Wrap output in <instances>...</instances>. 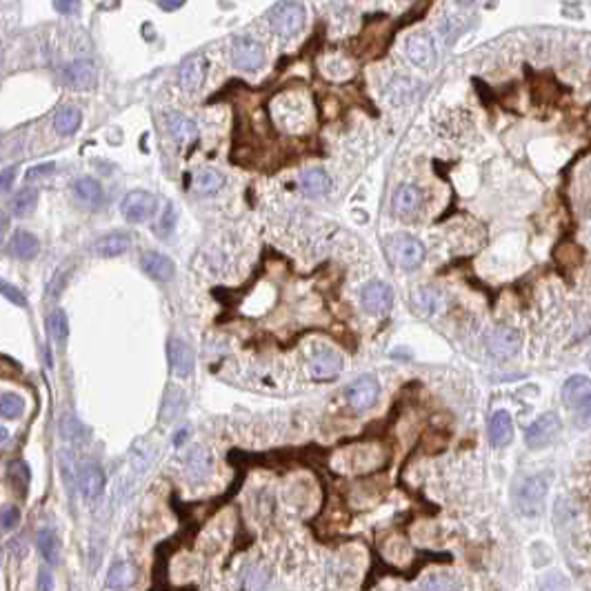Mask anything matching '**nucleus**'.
I'll return each mask as SVG.
<instances>
[{
  "label": "nucleus",
  "instance_id": "obj_1",
  "mask_svg": "<svg viewBox=\"0 0 591 591\" xmlns=\"http://www.w3.org/2000/svg\"><path fill=\"white\" fill-rule=\"evenodd\" d=\"M387 251H389V256H392V260L405 272L418 270L427 253L420 240L409 234H394L387 240Z\"/></svg>",
  "mask_w": 591,
  "mask_h": 591
},
{
  "label": "nucleus",
  "instance_id": "obj_2",
  "mask_svg": "<svg viewBox=\"0 0 591 591\" xmlns=\"http://www.w3.org/2000/svg\"><path fill=\"white\" fill-rule=\"evenodd\" d=\"M270 25L272 32L280 38H296L305 27V7L300 3H293V0H287V3H280L270 16Z\"/></svg>",
  "mask_w": 591,
  "mask_h": 591
},
{
  "label": "nucleus",
  "instance_id": "obj_3",
  "mask_svg": "<svg viewBox=\"0 0 591 591\" xmlns=\"http://www.w3.org/2000/svg\"><path fill=\"white\" fill-rule=\"evenodd\" d=\"M267 60L265 47L260 43H256L253 38H236L232 45V62L236 69L240 72H260L263 65Z\"/></svg>",
  "mask_w": 591,
  "mask_h": 591
},
{
  "label": "nucleus",
  "instance_id": "obj_4",
  "mask_svg": "<svg viewBox=\"0 0 591 591\" xmlns=\"http://www.w3.org/2000/svg\"><path fill=\"white\" fill-rule=\"evenodd\" d=\"M405 56L420 69H434V65L438 60V49L432 34L427 32H416L405 40Z\"/></svg>",
  "mask_w": 591,
  "mask_h": 591
},
{
  "label": "nucleus",
  "instance_id": "obj_5",
  "mask_svg": "<svg viewBox=\"0 0 591 591\" xmlns=\"http://www.w3.org/2000/svg\"><path fill=\"white\" fill-rule=\"evenodd\" d=\"M158 207V200L154 194L150 192H131L125 196L123 205H120V211H123V216L127 223L131 225H140L145 220H150L154 216V211Z\"/></svg>",
  "mask_w": 591,
  "mask_h": 591
},
{
  "label": "nucleus",
  "instance_id": "obj_6",
  "mask_svg": "<svg viewBox=\"0 0 591 591\" xmlns=\"http://www.w3.org/2000/svg\"><path fill=\"white\" fill-rule=\"evenodd\" d=\"M560 432V418L556 413H543L536 418L525 432V442L529 449H543L552 442Z\"/></svg>",
  "mask_w": 591,
  "mask_h": 591
},
{
  "label": "nucleus",
  "instance_id": "obj_7",
  "mask_svg": "<svg viewBox=\"0 0 591 591\" xmlns=\"http://www.w3.org/2000/svg\"><path fill=\"white\" fill-rule=\"evenodd\" d=\"M380 396V385L373 376H362L347 387V400L356 411H367L376 405Z\"/></svg>",
  "mask_w": 591,
  "mask_h": 591
},
{
  "label": "nucleus",
  "instance_id": "obj_8",
  "mask_svg": "<svg viewBox=\"0 0 591 591\" xmlns=\"http://www.w3.org/2000/svg\"><path fill=\"white\" fill-rule=\"evenodd\" d=\"M547 489H549V482H547L545 476L527 478L520 485V489H518V509H520V512L522 514L540 512L543 500H545V496H547Z\"/></svg>",
  "mask_w": 591,
  "mask_h": 591
},
{
  "label": "nucleus",
  "instance_id": "obj_9",
  "mask_svg": "<svg viewBox=\"0 0 591 591\" xmlns=\"http://www.w3.org/2000/svg\"><path fill=\"white\" fill-rule=\"evenodd\" d=\"M360 303L365 307V312L380 316L385 312L392 309L394 303V291L387 283H380V280H373V283L365 285L360 291Z\"/></svg>",
  "mask_w": 591,
  "mask_h": 591
},
{
  "label": "nucleus",
  "instance_id": "obj_10",
  "mask_svg": "<svg viewBox=\"0 0 591 591\" xmlns=\"http://www.w3.org/2000/svg\"><path fill=\"white\" fill-rule=\"evenodd\" d=\"M343 371V358L340 354L331 352V349H322L314 354L309 360V376L314 380H331Z\"/></svg>",
  "mask_w": 591,
  "mask_h": 591
},
{
  "label": "nucleus",
  "instance_id": "obj_11",
  "mask_svg": "<svg viewBox=\"0 0 591 591\" xmlns=\"http://www.w3.org/2000/svg\"><path fill=\"white\" fill-rule=\"evenodd\" d=\"M487 349L496 358H512L520 349V336L516 329L498 327L487 336Z\"/></svg>",
  "mask_w": 591,
  "mask_h": 591
},
{
  "label": "nucleus",
  "instance_id": "obj_12",
  "mask_svg": "<svg viewBox=\"0 0 591 591\" xmlns=\"http://www.w3.org/2000/svg\"><path fill=\"white\" fill-rule=\"evenodd\" d=\"M205 76H207V60L203 56H190L180 65V72H178L180 89L187 93L198 91L205 83Z\"/></svg>",
  "mask_w": 591,
  "mask_h": 591
},
{
  "label": "nucleus",
  "instance_id": "obj_13",
  "mask_svg": "<svg viewBox=\"0 0 591 591\" xmlns=\"http://www.w3.org/2000/svg\"><path fill=\"white\" fill-rule=\"evenodd\" d=\"M423 203V192L418 190L416 185H400L396 194H394V200H392V207H394V213L398 218H411L416 211H418Z\"/></svg>",
  "mask_w": 591,
  "mask_h": 591
},
{
  "label": "nucleus",
  "instance_id": "obj_14",
  "mask_svg": "<svg viewBox=\"0 0 591 591\" xmlns=\"http://www.w3.org/2000/svg\"><path fill=\"white\" fill-rule=\"evenodd\" d=\"M169 360H171V369L178 378H190L194 373V352L185 340L173 338L169 343Z\"/></svg>",
  "mask_w": 591,
  "mask_h": 591
},
{
  "label": "nucleus",
  "instance_id": "obj_15",
  "mask_svg": "<svg viewBox=\"0 0 591 591\" xmlns=\"http://www.w3.org/2000/svg\"><path fill=\"white\" fill-rule=\"evenodd\" d=\"M140 265L147 276H152L154 280H160V283H167V280L173 278V272H176V267L173 263L165 256V253H158V251H147L142 253Z\"/></svg>",
  "mask_w": 591,
  "mask_h": 591
},
{
  "label": "nucleus",
  "instance_id": "obj_16",
  "mask_svg": "<svg viewBox=\"0 0 591 591\" xmlns=\"http://www.w3.org/2000/svg\"><path fill=\"white\" fill-rule=\"evenodd\" d=\"M167 129L171 133V138L178 145H192L198 138V127L192 118H187L180 112L167 114Z\"/></svg>",
  "mask_w": 591,
  "mask_h": 591
},
{
  "label": "nucleus",
  "instance_id": "obj_17",
  "mask_svg": "<svg viewBox=\"0 0 591 591\" xmlns=\"http://www.w3.org/2000/svg\"><path fill=\"white\" fill-rule=\"evenodd\" d=\"M225 187V176L218 169L203 167L192 176V190L198 196H213Z\"/></svg>",
  "mask_w": 591,
  "mask_h": 591
},
{
  "label": "nucleus",
  "instance_id": "obj_18",
  "mask_svg": "<svg viewBox=\"0 0 591 591\" xmlns=\"http://www.w3.org/2000/svg\"><path fill=\"white\" fill-rule=\"evenodd\" d=\"M514 438V423L507 411H496L489 420V442L493 447H507Z\"/></svg>",
  "mask_w": 591,
  "mask_h": 591
},
{
  "label": "nucleus",
  "instance_id": "obj_19",
  "mask_svg": "<svg viewBox=\"0 0 591 591\" xmlns=\"http://www.w3.org/2000/svg\"><path fill=\"white\" fill-rule=\"evenodd\" d=\"M589 394H591V380L587 376H571V378L562 385V402H565L567 407L578 409L589 398Z\"/></svg>",
  "mask_w": 591,
  "mask_h": 591
},
{
  "label": "nucleus",
  "instance_id": "obj_20",
  "mask_svg": "<svg viewBox=\"0 0 591 591\" xmlns=\"http://www.w3.org/2000/svg\"><path fill=\"white\" fill-rule=\"evenodd\" d=\"M78 485H80V491H83L85 498H98L100 491L105 489V474H102V469L98 465H85L83 469H80V474H78Z\"/></svg>",
  "mask_w": 591,
  "mask_h": 591
},
{
  "label": "nucleus",
  "instance_id": "obj_21",
  "mask_svg": "<svg viewBox=\"0 0 591 591\" xmlns=\"http://www.w3.org/2000/svg\"><path fill=\"white\" fill-rule=\"evenodd\" d=\"M67 83H69L74 89H91L93 83H96V69H93V65L85 58L74 60L69 67H67Z\"/></svg>",
  "mask_w": 591,
  "mask_h": 591
},
{
  "label": "nucleus",
  "instance_id": "obj_22",
  "mask_svg": "<svg viewBox=\"0 0 591 591\" xmlns=\"http://www.w3.org/2000/svg\"><path fill=\"white\" fill-rule=\"evenodd\" d=\"M7 251L11 253L13 258H20V260H32L38 256L40 251V243L38 238L29 232H16L9 238V245Z\"/></svg>",
  "mask_w": 591,
  "mask_h": 591
},
{
  "label": "nucleus",
  "instance_id": "obj_23",
  "mask_svg": "<svg viewBox=\"0 0 591 591\" xmlns=\"http://www.w3.org/2000/svg\"><path fill=\"white\" fill-rule=\"evenodd\" d=\"M298 182H300V190L312 198L325 196L331 190V176L322 169H307L305 173H300Z\"/></svg>",
  "mask_w": 591,
  "mask_h": 591
},
{
  "label": "nucleus",
  "instance_id": "obj_24",
  "mask_svg": "<svg viewBox=\"0 0 591 591\" xmlns=\"http://www.w3.org/2000/svg\"><path fill=\"white\" fill-rule=\"evenodd\" d=\"M129 247H131V240H129L127 234H107V236L98 238L96 243H93V251L102 258L120 256V253H125Z\"/></svg>",
  "mask_w": 591,
  "mask_h": 591
},
{
  "label": "nucleus",
  "instance_id": "obj_25",
  "mask_svg": "<svg viewBox=\"0 0 591 591\" xmlns=\"http://www.w3.org/2000/svg\"><path fill=\"white\" fill-rule=\"evenodd\" d=\"M74 194L76 198L80 200L83 205L87 207H100L102 205V187L96 178H80L76 185H74Z\"/></svg>",
  "mask_w": 591,
  "mask_h": 591
},
{
  "label": "nucleus",
  "instance_id": "obj_26",
  "mask_svg": "<svg viewBox=\"0 0 591 591\" xmlns=\"http://www.w3.org/2000/svg\"><path fill=\"white\" fill-rule=\"evenodd\" d=\"M36 545H38L40 554H43V558L49 562V565L56 567L58 562H60V540H58V536L53 533L51 529H40L36 533Z\"/></svg>",
  "mask_w": 591,
  "mask_h": 591
},
{
  "label": "nucleus",
  "instance_id": "obj_27",
  "mask_svg": "<svg viewBox=\"0 0 591 591\" xmlns=\"http://www.w3.org/2000/svg\"><path fill=\"white\" fill-rule=\"evenodd\" d=\"M136 580V571L129 565V562H116V565L107 573V587L116 589V591H125L133 585Z\"/></svg>",
  "mask_w": 591,
  "mask_h": 591
},
{
  "label": "nucleus",
  "instance_id": "obj_28",
  "mask_svg": "<svg viewBox=\"0 0 591 591\" xmlns=\"http://www.w3.org/2000/svg\"><path fill=\"white\" fill-rule=\"evenodd\" d=\"M80 123H83V114H80L76 107H65V109H60L56 114V118H53V129H56V133H60V136H72V133L78 131Z\"/></svg>",
  "mask_w": 591,
  "mask_h": 591
},
{
  "label": "nucleus",
  "instance_id": "obj_29",
  "mask_svg": "<svg viewBox=\"0 0 591 591\" xmlns=\"http://www.w3.org/2000/svg\"><path fill=\"white\" fill-rule=\"evenodd\" d=\"M187 472H190V476L194 480H205L211 472V456L207 449L203 447H196L192 453H190V458H187Z\"/></svg>",
  "mask_w": 591,
  "mask_h": 591
},
{
  "label": "nucleus",
  "instance_id": "obj_30",
  "mask_svg": "<svg viewBox=\"0 0 591 591\" xmlns=\"http://www.w3.org/2000/svg\"><path fill=\"white\" fill-rule=\"evenodd\" d=\"M411 305H413V309L420 316H432V314H436V309L440 307V296L434 289L420 287V289H416L411 293Z\"/></svg>",
  "mask_w": 591,
  "mask_h": 591
},
{
  "label": "nucleus",
  "instance_id": "obj_31",
  "mask_svg": "<svg viewBox=\"0 0 591 591\" xmlns=\"http://www.w3.org/2000/svg\"><path fill=\"white\" fill-rule=\"evenodd\" d=\"M387 98L392 100L394 105H405L411 96H413V91H416V83L411 78H405V76H398L394 78L392 83L387 85Z\"/></svg>",
  "mask_w": 591,
  "mask_h": 591
},
{
  "label": "nucleus",
  "instance_id": "obj_32",
  "mask_svg": "<svg viewBox=\"0 0 591 591\" xmlns=\"http://www.w3.org/2000/svg\"><path fill=\"white\" fill-rule=\"evenodd\" d=\"M36 205H38V192L32 190V187H22L11 198V209L16 216H27V213H32L36 209Z\"/></svg>",
  "mask_w": 591,
  "mask_h": 591
},
{
  "label": "nucleus",
  "instance_id": "obj_33",
  "mask_svg": "<svg viewBox=\"0 0 591 591\" xmlns=\"http://www.w3.org/2000/svg\"><path fill=\"white\" fill-rule=\"evenodd\" d=\"M0 409H3V416H5L7 420H16V418H20V416L25 413L27 402H25L22 396L7 392V394H3V400H0Z\"/></svg>",
  "mask_w": 591,
  "mask_h": 591
},
{
  "label": "nucleus",
  "instance_id": "obj_34",
  "mask_svg": "<svg viewBox=\"0 0 591 591\" xmlns=\"http://www.w3.org/2000/svg\"><path fill=\"white\" fill-rule=\"evenodd\" d=\"M49 331L53 336V340L58 345H65V340L69 338V322H67V316L62 309H56L49 316Z\"/></svg>",
  "mask_w": 591,
  "mask_h": 591
},
{
  "label": "nucleus",
  "instance_id": "obj_35",
  "mask_svg": "<svg viewBox=\"0 0 591 591\" xmlns=\"http://www.w3.org/2000/svg\"><path fill=\"white\" fill-rule=\"evenodd\" d=\"M270 583V569L265 565H253L245 578V589L247 591H263Z\"/></svg>",
  "mask_w": 591,
  "mask_h": 591
},
{
  "label": "nucleus",
  "instance_id": "obj_36",
  "mask_svg": "<svg viewBox=\"0 0 591 591\" xmlns=\"http://www.w3.org/2000/svg\"><path fill=\"white\" fill-rule=\"evenodd\" d=\"M60 429H62V436L69 438V440H85L87 438V429L83 427V423H80L74 413L65 416L62 423H60Z\"/></svg>",
  "mask_w": 591,
  "mask_h": 591
},
{
  "label": "nucleus",
  "instance_id": "obj_37",
  "mask_svg": "<svg viewBox=\"0 0 591 591\" xmlns=\"http://www.w3.org/2000/svg\"><path fill=\"white\" fill-rule=\"evenodd\" d=\"M451 589H453V583L445 573L427 576V578L418 585V591H451Z\"/></svg>",
  "mask_w": 591,
  "mask_h": 591
},
{
  "label": "nucleus",
  "instance_id": "obj_38",
  "mask_svg": "<svg viewBox=\"0 0 591 591\" xmlns=\"http://www.w3.org/2000/svg\"><path fill=\"white\" fill-rule=\"evenodd\" d=\"M176 227V211H173V205H167L163 216H160L158 225H156V234L160 236H169V232Z\"/></svg>",
  "mask_w": 591,
  "mask_h": 591
},
{
  "label": "nucleus",
  "instance_id": "obj_39",
  "mask_svg": "<svg viewBox=\"0 0 591 591\" xmlns=\"http://www.w3.org/2000/svg\"><path fill=\"white\" fill-rule=\"evenodd\" d=\"M9 476L16 485H20L22 491L27 489V485H29V467H27L25 463H13L9 467Z\"/></svg>",
  "mask_w": 591,
  "mask_h": 591
},
{
  "label": "nucleus",
  "instance_id": "obj_40",
  "mask_svg": "<svg viewBox=\"0 0 591 591\" xmlns=\"http://www.w3.org/2000/svg\"><path fill=\"white\" fill-rule=\"evenodd\" d=\"M3 296H5V298H7L11 305H16V307H27V298L22 296V291H20V289H16L13 285H9V283H3Z\"/></svg>",
  "mask_w": 591,
  "mask_h": 591
},
{
  "label": "nucleus",
  "instance_id": "obj_41",
  "mask_svg": "<svg viewBox=\"0 0 591 591\" xmlns=\"http://www.w3.org/2000/svg\"><path fill=\"white\" fill-rule=\"evenodd\" d=\"M18 520H20V509L13 505V507H5L3 509V529L9 531L18 525Z\"/></svg>",
  "mask_w": 591,
  "mask_h": 591
},
{
  "label": "nucleus",
  "instance_id": "obj_42",
  "mask_svg": "<svg viewBox=\"0 0 591 591\" xmlns=\"http://www.w3.org/2000/svg\"><path fill=\"white\" fill-rule=\"evenodd\" d=\"M38 591H51L53 589V576L47 567H40L38 569V580H36Z\"/></svg>",
  "mask_w": 591,
  "mask_h": 591
},
{
  "label": "nucleus",
  "instance_id": "obj_43",
  "mask_svg": "<svg viewBox=\"0 0 591 591\" xmlns=\"http://www.w3.org/2000/svg\"><path fill=\"white\" fill-rule=\"evenodd\" d=\"M53 7L60 13H76L80 7V0H53Z\"/></svg>",
  "mask_w": 591,
  "mask_h": 591
},
{
  "label": "nucleus",
  "instance_id": "obj_44",
  "mask_svg": "<svg viewBox=\"0 0 591 591\" xmlns=\"http://www.w3.org/2000/svg\"><path fill=\"white\" fill-rule=\"evenodd\" d=\"M65 280H67V270H58L56 276H53V280H51V285H49V293L58 296L65 287Z\"/></svg>",
  "mask_w": 591,
  "mask_h": 591
},
{
  "label": "nucleus",
  "instance_id": "obj_45",
  "mask_svg": "<svg viewBox=\"0 0 591 591\" xmlns=\"http://www.w3.org/2000/svg\"><path fill=\"white\" fill-rule=\"evenodd\" d=\"M51 171H53V163H45V165L32 167L29 171H27V176H29V178H43V176H49Z\"/></svg>",
  "mask_w": 591,
  "mask_h": 591
},
{
  "label": "nucleus",
  "instance_id": "obj_46",
  "mask_svg": "<svg viewBox=\"0 0 591 591\" xmlns=\"http://www.w3.org/2000/svg\"><path fill=\"white\" fill-rule=\"evenodd\" d=\"M158 5H160V9H165V11H176L178 7L185 5V0H158Z\"/></svg>",
  "mask_w": 591,
  "mask_h": 591
},
{
  "label": "nucleus",
  "instance_id": "obj_47",
  "mask_svg": "<svg viewBox=\"0 0 591 591\" xmlns=\"http://www.w3.org/2000/svg\"><path fill=\"white\" fill-rule=\"evenodd\" d=\"M13 176H16V167H7V169L3 171V190H5V192L9 190V185H11Z\"/></svg>",
  "mask_w": 591,
  "mask_h": 591
},
{
  "label": "nucleus",
  "instance_id": "obj_48",
  "mask_svg": "<svg viewBox=\"0 0 591 591\" xmlns=\"http://www.w3.org/2000/svg\"><path fill=\"white\" fill-rule=\"evenodd\" d=\"M185 438H187V429H180V434H178L176 438H173V445H176V447H180L182 442H185Z\"/></svg>",
  "mask_w": 591,
  "mask_h": 591
},
{
  "label": "nucleus",
  "instance_id": "obj_49",
  "mask_svg": "<svg viewBox=\"0 0 591 591\" xmlns=\"http://www.w3.org/2000/svg\"><path fill=\"white\" fill-rule=\"evenodd\" d=\"M456 3H458V5H463V7H469V5H474L476 0H456Z\"/></svg>",
  "mask_w": 591,
  "mask_h": 591
},
{
  "label": "nucleus",
  "instance_id": "obj_50",
  "mask_svg": "<svg viewBox=\"0 0 591 591\" xmlns=\"http://www.w3.org/2000/svg\"><path fill=\"white\" fill-rule=\"evenodd\" d=\"M0 436H3V442H7V427L0 429Z\"/></svg>",
  "mask_w": 591,
  "mask_h": 591
}]
</instances>
